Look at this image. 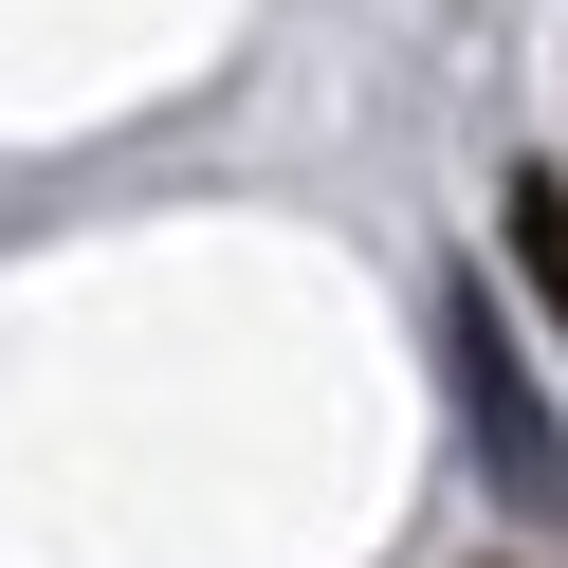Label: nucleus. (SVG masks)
<instances>
[{
	"label": "nucleus",
	"mask_w": 568,
	"mask_h": 568,
	"mask_svg": "<svg viewBox=\"0 0 568 568\" xmlns=\"http://www.w3.org/2000/svg\"><path fill=\"white\" fill-rule=\"evenodd\" d=\"M514 257H531V294L568 312V184H550V165H531V184H514Z\"/></svg>",
	"instance_id": "nucleus-2"
},
{
	"label": "nucleus",
	"mask_w": 568,
	"mask_h": 568,
	"mask_svg": "<svg viewBox=\"0 0 568 568\" xmlns=\"http://www.w3.org/2000/svg\"><path fill=\"white\" fill-rule=\"evenodd\" d=\"M440 348H458V404H477V458H495V495H568V440H550V404H531L514 331H495L477 294H440Z\"/></svg>",
	"instance_id": "nucleus-1"
}]
</instances>
